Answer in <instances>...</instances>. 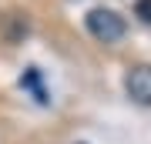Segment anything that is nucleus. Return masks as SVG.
Here are the masks:
<instances>
[{
  "label": "nucleus",
  "mask_w": 151,
  "mask_h": 144,
  "mask_svg": "<svg viewBox=\"0 0 151 144\" xmlns=\"http://www.w3.org/2000/svg\"><path fill=\"white\" fill-rule=\"evenodd\" d=\"M20 87L37 97V104H50V97H47V91H44V80H40V70H37V67H27V70H24Z\"/></svg>",
  "instance_id": "3"
},
{
  "label": "nucleus",
  "mask_w": 151,
  "mask_h": 144,
  "mask_svg": "<svg viewBox=\"0 0 151 144\" xmlns=\"http://www.w3.org/2000/svg\"><path fill=\"white\" fill-rule=\"evenodd\" d=\"M134 14H138L145 24H151V0H138V4H134Z\"/></svg>",
  "instance_id": "4"
},
{
  "label": "nucleus",
  "mask_w": 151,
  "mask_h": 144,
  "mask_svg": "<svg viewBox=\"0 0 151 144\" xmlns=\"http://www.w3.org/2000/svg\"><path fill=\"white\" fill-rule=\"evenodd\" d=\"M124 91L128 97L141 107H151V64H141V67H131L128 77H124Z\"/></svg>",
  "instance_id": "2"
},
{
  "label": "nucleus",
  "mask_w": 151,
  "mask_h": 144,
  "mask_svg": "<svg viewBox=\"0 0 151 144\" xmlns=\"http://www.w3.org/2000/svg\"><path fill=\"white\" fill-rule=\"evenodd\" d=\"M87 30H91V37L101 40V44H118L124 37V30H128V24H124V17L118 10L94 7V10L87 14Z\"/></svg>",
  "instance_id": "1"
}]
</instances>
